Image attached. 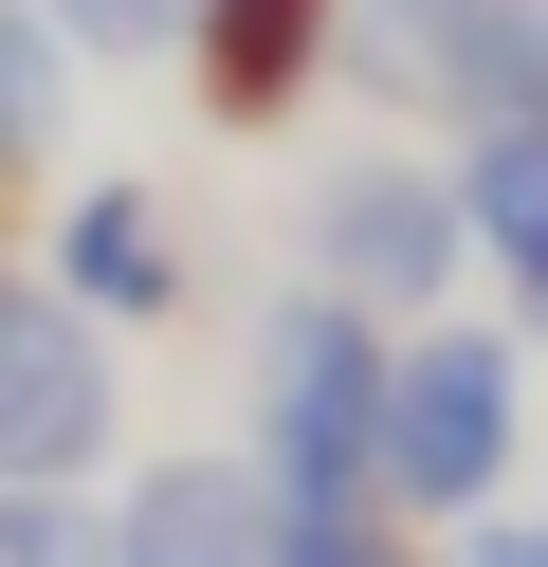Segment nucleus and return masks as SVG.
Instances as JSON below:
<instances>
[{
  "instance_id": "1",
  "label": "nucleus",
  "mask_w": 548,
  "mask_h": 567,
  "mask_svg": "<svg viewBox=\"0 0 548 567\" xmlns=\"http://www.w3.org/2000/svg\"><path fill=\"white\" fill-rule=\"evenodd\" d=\"M384 384H402V348L365 330L348 293H292L275 330H256V476H275L292 530L384 494Z\"/></svg>"
},
{
  "instance_id": "2",
  "label": "nucleus",
  "mask_w": 548,
  "mask_h": 567,
  "mask_svg": "<svg viewBox=\"0 0 548 567\" xmlns=\"http://www.w3.org/2000/svg\"><path fill=\"white\" fill-rule=\"evenodd\" d=\"M511 403H530V367L494 330H421L402 384H384V494L402 513H475L511 476Z\"/></svg>"
},
{
  "instance_id": "3",
  "label": "nucleus",
  "mask_w": 548,
  "mask_h": 567,
  "mask_svg": "<svg viewBox=\"0 0 548 567\" xmlns=\"http://www.w3.org/2000/svg\"><path fill=\"white\" fill-rule=\"evenodd\" d=\"M92 457H110V330L55 275H0V476L73 494Z\"/></svg>"
},
{
  "instance_id": "4",
  "label": "nucleus",
  "mask_w": 548,
  "mask_h": 567,
  "mask_svg": "<svg viewBox=\"0 0 548 567\" xmlns=\"http://www.w3.org/2000/svg\"><path fill=\"white\" fill-rule=\"evenodd\" d=\"M311 257H329V293H348V311H421L438 275L475 257V220H457V184H438V165H329Z\"/></svg>"
},
{
  "instance_id": "5",
  "label": "nucleus",
  "mask_w": 548,
  "mask_h": 567,
  "mask_svg": "<svg viewBox=\"0 0 548 567\" xmlns=\"http://www.w3.org/2000/svg\"><path fill=\"white\" fill-rule=\"evenodd\" d=\"M275 476L256 457H165V476H128V513H110V567H275Z\"/></svg>"
},
{
  "instance_id": "6",
  "label": "nucleus",
  "mask_w": 548,
  "mask_h": 567,
  "mask_svg": "<svg viewBox=\"0 0 548 567\" xmlns=\"http://www.w3.org/2000/svg\"><path fill=\"white\" fill-rule=\"evenodd\" d=\"M183 74H201L219 128H275L329 74V0H183Z\"/></svg>"
},
{
  "instance_id": "7",
  "label": "nucleus",
  "mask_w": 548,
  "mask_h": 567,
  "mask_svg": "<svg viewBox=\"0 0 548 567\" xmlns=\"http://www.w3.org/2000/svg\"><path fill=\"white\" fill-rule=\"evenodd\" d=\"M384 55H421V74H438V111H475V128L548 111V19H530V0H402V19H384Z\"/></svg>"
},
{
  "instance_id": "8",
  "label": "nucleus",
  "mask_w": 548,
  "mask_h": 567,
  "mask_svg": "<svg viewBox=\"0 0 548 567\" xmlns=\"http://www.w3.org/2000/svg\"><path fill=\"white\" fill-rule=\"evenodd\" d=\"M55 293L92 311V330H128V311H183V238H165V202L146 184H92L55 220Z\"/></svg>"
},
{
  "instance_id": "9",
  "label": "nucleus",
  "mask_w": 548,
  "mask_h": 567,
  "mask_svg": "<svg viewBox=\"0 0 548 567\" xmlns=\"http://www.w3.org/2000/svg\"><path fill=\"white\" fill-rule=\"evenodd\" d=\"M457 220H475V257H494V275H530V293H548V111L475 128V165H457Z\"/></svg>"
},
{
  "instance_id": "10",
  "label": "nucleus",
  "mask_w": 548,
  "mask_h": 567,
  "mask_svg": "<svg viewBox=\"0 0 548 567\" xmlns=\"http://www.w3.org/2000/svg\"><path fill=\"white\" fill-rule=\"evenodd\" d=\"M55 111H73V38L37 19V0H0V165L55 147Z\"/></svg>"
},
{
  "instance_id": "11",
  "label": "nucleus",
  "mask_w": 548,
  "mask_h": 567,
  "mask_svg": "<svg viewBox=\"0 0 548 567\" xmlns=\"http://www.w3.org/2000/svg\"><path fill=\"white\" fill-rule=\"evenodd\" d=\"M0 567H110V530L73 513V494H37V476H0Z\"/></svg>"
},
{
  "instance_id": "12",
  "label": "nucleus",
  "mask_w": 548,
  "mask_h": 567,
  "mask_svg": "<svg viewBox=\"0 0 548 567\" xmlns=\"http://www.w3.org/2000/svg\"><path fill=\"white\" fill-rule=\"evenodd\" d=\"M37 19H55L73 55H165L183 38V0H37Z\"/></svg>"
},
{
  "instance_id": "13",
  "label": "nucleus",
  "mask_w": 548,
  "mask_h": 567,
  "mask_svg": "<svg viewBox=\"0 0 548 567\" xmlns=\"http://www.w3.org/2000/svg\"><path fill=\"white\" fill-rule=\"evenodd\" d=\"M275 567H402V549H384L365 513H311V530H275Z\"/></svg>"
},
{
  "instance_id": "14",
  "label": "nucleus",
  "mask_w": 548,
  "mask_h": 567,
  "mask_svg": "<svg viewBox=\"0 0 548 567\" xmlns=\"http://www.w3.org/2000/svg\"><path fill=\"white\" fill-rule=\"evenodd\" d=\"M475 567H548V513H475Z\"/></svg>"
}]
</instances>
